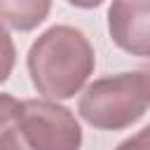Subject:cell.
Segmentation results:
<instances>
[{
    "label": "cell",
    "instance_id": "cell-9",
    "mask_svg": "<svg viewBox=\"0 0 150 150\" xmlns=\"http://www.w3.org/2000/svg\"><path fill=\"white\" fill-rule=\"evenodd\" d=\"M143 70H145V73H148V75H150V66H148V68H143Z\"/></svg>",
    "mask_w": 150,
    "mask_h": 150
},
{
    "label": "cell",
    "instance_id": "cell-6",
    "mask_svg": "<svg viewBox=\"0 0 150 150\" xmlns=\"http://www.w3.org/2000/svg\"><path fill=\"white\" fill-rule=\"evenodd\" d=\"M0 150H30V148L12 124L0 122Z\"/></svg>",
    "mask_w": 150,
    "mask_h": 150
},
{
    "label": "cell",
    "instance_id": "cell-2",
    "mask_svg": "<svg viewBox=\"0 0 150 150\" xmlns=\"http://www.w3.org/2000/svg\"><path fill=\"white\" fill-rule=\"evenodd\" d=\"M150 108V75L127 70L98 77L84 87L77 101V115L94 129L122 131L136 124Z\"/></svg>",
    "mask_w": 150,
    "mask_h": 150
},
{
    "label": "cell",
    "instance_id": "cell-5",
    "mask_svg": "<svg viewBox=\"0 0 150 150\" xmlns=\"http://www.w3.org/2000/svg\"><path fill=\"white\" fill-rule=\"evenodd\" d=\"M52 9V0H0V19L7 30L28 33L38 28Z\"/></svg>",
    "mask_w": 150,
    "mask_h": 150
},
{
    "label": "cell",
    "instance_id": "cell-3",
    "mask_svg": "<svg viewBox=\"0 0 150 150\" xmlns=\"http://www.w3.org/2000/svg\"><path fill=\"white\" fill-rule=\"evenodd\" d=\"M0 122L12 124L30 150H80L82 127L70 108L52 98L16 101L0 94Z\"/></svg>",
    "mask_w": 150,
    "mask_h": 150
},
{
    "label": "cell",
    "instance_id": "cell-7",
    "mask_svg": "<svg viewBox=\"0 0 150 150\" xmlns=\"http://www.w3.org/2000/svg\"><path fill=\"white\" fill-rule=\"evenodd\" d=\"M115 150H150V124L143 127L141 131H136L134 136L124 138Z\"/></svg>",
    "mask_w": 150,
    "mask_h": 150
},
{
    "label": "cell",
    "instance_id": "cell-8",
    "mask_svg": "<svg viewBox=\"0 0 150 150\" xmlns=\"http://www.w3.org/2000/svg\"><path fill=\"white\" fill-rule=\"evenodd\" d=\"M68 5H73V7H80V9H94V7H98L103 0H66Z\"/></svg>",
    "mask_w": 150,
    "mask_h": 150
},
{
    "label": "cell",
    "instance_id": "cell-1",
    "mask_svg": "<svg viewBox=\"0 0 150 150\" xmlns=\"http://www.w3.org/2000/svg\"><path fill=\"white\" fill-rule=\"evenodd\" d=\"M26 68L38 94L52 101H66L87 84L96 68V54L80 28L59 23L40 33L30 45Z\"/></svg>",
    "mask_w": 150,
    "mask_h": 150
},
{
    "label": "cell",
    "instance_id": "cell-4",
    "mask_svg": "<svg viewBox=\"0 0 150 150\" xmlns=\"http://www.w3.org/2000/svg\"><path fill=\"white\" fill-rule=\"evenodd\" d=\"M108 33L122 52L150 59V0H112Z\"/></svg>",
    "mask_w": 150,
    "mask_h": 150
}]
</instances>
